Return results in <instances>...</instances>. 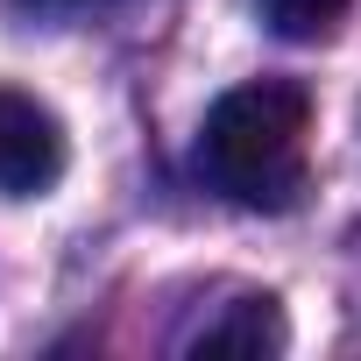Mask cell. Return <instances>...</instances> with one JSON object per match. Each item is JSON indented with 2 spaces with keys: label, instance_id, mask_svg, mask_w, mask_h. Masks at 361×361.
<instances>
[{
  "label": "cell",
  "instance_id": "obj_3",
  "mask_svg": "<svg viewBox=\"0 0 361 361\" xmlns=\"http://www.w3.org/2000/svg\"><path fill=\"white\" fill-rule=\"evenodd\" d=\"M283 340H290V326H283V312H276V298H234L227 305V319H213L199 340H192V354L199 361H220V354H283Z\"/></svg>",
  "mask_w": 361,
  "mask_h": 361
},
{
  "label": "cell",
  "instance_id": "obj_5",
  "mask_svg": "<svg viewBox=\"0 0 361 361\" xmlns=\"http://www.w3.org/2000/svg\"><path fill=\"white\" fill-rule=\"evenodd\" d=\"M50 8H99V0H50Z\"/></svg>",
  "mask_w": 361,
  "mask_h": 361
},
{
  "label": "cell",
  "instance_id": "obj_2",
  "mask_svg": "<svg viewBox=\"0 0 361 361\" xmlns=\"http://www.w3.org/2000/svg\"><path fill=\"white\" fill-rule=\"evenodd\" d=\"M64 177V121L36 99L0 85V192L8 199H36Z\"/></svg>",
  "mask_w": 361,
  "mask_h": 361
},
{
  "label": "cell",
  "instance_id": "obj_4",
  "mask_svg": "<svg viewBox=\"0 0 361 361\" xmlns=\"http://www.w3.org/2000/svg\"><path fill=\"white\" fill-rule=\"evenodd\" d=\"M347 8H354V0H262V22L283 43H326Z\"/></svg>",
  "mask_w": 361,
  "mask_h": 361
},
{
  "label": "cell",
  "instance_id": "obj_1",
  "mask_svg": "<svg viewBox=\"0 0 361 361\" xmlns=\"http://www.w3.org/2000/svg\"><path fill=\"white\" fill-rule=\"evenodd\" d=\"M305 142H312V92L290 78H255L213 99L199 128V170L220 199L283 213L305 192Z\"/></svg>",
  "mask_w": 361,
  "mask_h": 361
}]
</instances>
